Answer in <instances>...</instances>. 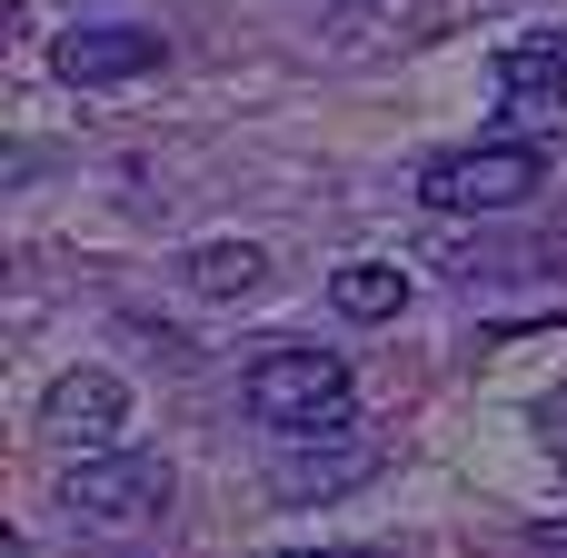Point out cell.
<instances>
[{
  "label": "cell",
  "instance_id": "obj_1",
  "mask_svg": "<svg viewBox=\"0 0 567 558\" xmlns=\"http://www.w3.org/2000/svg\"><path fill=\"white\" fill-rule=\"evenodd\" d=\"M169 459L159 449H140V439H110V449H70V469H60V509L80 519V529H150V519H169Z\"/></svg>",
  "mask_w": 567,
  "mask_h": 558
},
{
  "label": "cell",
  "instance_id": "obj_2",
  "mask_svg": "<svg viewBox=\"0 0 567 558\" xmlns=\"http://www.w3.org/2000/svg\"><path fill=\"white\" fill-rule=\"evenodd\" d=\"M349 359H329V349H259L249 369H239V409L259 419V429H279V439H309V429H339L349 419Z\"/></svg>",
  "mask_w": 567,
  "mask_h": 558
},
{
  "label": "cell",
  "instance_id": "obj_3",
  "mask_svg": "<svg viewBox=\"0 0 567 558\" xmlns=\"http://www.w3.org/2000/svg\"><path fill=\"white\" fill-rule=\"evenodd\" d=\"M538 180H548V150L538 140H478V150H439L419 170V200L449 210V220H488V210L538 200Z\"/></svg>",
  "mask_w": 567,
  "mask_h": 558
},
{
  "label": "cell",
  "instance_id": "obj_4",
  "mask_svg": "<svg viewBox=\"0 0 567 558\" xmlns=\"http://www.w3.org/2000/svg\"><path fill=\"white\" fill-rule=\"evenodd\" d=\"M498 100H508L518 140H567V30L498 40Z\"/></svg>",
  "mask_w": 567,
  "mask_h": 558
},
{
  "label": "cell",
  "instance_id": "obj_5",
  "mask_svg": "<svg viewBox=\"0 0 567 558\" xmlns=\"http://www.w3.org/2000/svg\"><path fill=\"white\" fill-rule=\"evenodd\" d=\"M169 60V40L150 30V20H80V30H60V50H50V70L70 80V90H110V80H150Z\"/></svg>",
  "mask_w": 567,
  "mask_h": 558
},
{
  "label": "cell",
  "instance_id": "obj_6",
  "mask_svg": "<svg viewBox=\"0 0 567 558\" xmlns=\"http://www.w3.org/2000/svg\"><path fill=\"white\" fill-rule=\"evenodd\" d=\"M130 429V389L110 379V369H60L50 389H40V439H60V449H110Z\"/></svg>",
  "mask_w": 567,
  "mask_h": 558
},
{
  "label": "cell",
  "instance_id": "obj_7",
  "mask_svg": "<svg viewBox=\"0 0 567 558\" xmlns=\"http://www.w3.org/2000/svg\"><path fill=\"white\" fill-rule=\"evenodd\" d=\"M329 439H339V449H289V459H279V489H289V499H329V489H349V479L379 469V439H359L349 419H339Z\"/></svg>",
  "mask_w": 567,
  "mask_h": 558
},
{
  "label": "cell",
  "instance_id": "obj_8",
  "mask_svg": "<svg viewBox=\"0 0 567 558\" xmlns=\"http://www.w3.org/2000/svg\"><path fill=\"white\" fill-rule=\"evenodd\" d=\"M179 280H189L199 300H259V290H269V250H259V240H199V250L179 260Z\"/></svg>",
  "mask_w": 567,
  "mask_h": 558
},
{
  "label": "cell",
  "instance_id": "obj_9",
  "mask_svg": "<svg viewBox=\"0 0 567 558\" xmlns=\"http://www.w3.org/2000/svg\"><path fill=\"white\" fill-rule=\"evenodd\" d=\"M329 310H339V319H359V329L399 319V310H409V270H399V260H349V270L329 280Z\"/></svg>",
  "mask_w": 567,
  "mask_h": 558
},
{
  "label": "cell",
  "instance_id": "obj_10",
  "mask_svg": "<svg viewBox=\"0 0 567 558\" xmlns=\"http://www.w3.org/2000/svg\"><path fill=\"white\" fill-rule=\"evenodd\" d=\"M538 439H548V449H567V399H548V409H538Z\"/></svg>",
  "mask_w": 567,
  "mask_h": 558
},
{
  "label": "cell",
  "instance_id": "obj_11",
  "mask_svg": "<svg viewBox=\"0 0 567 558\" xmlns=\"http://www.w3.org/2000/svg\"><path fill=\"white\" fill-rule=\"evenodd\" d=\"M279 558H389V549H279Z\"/></svg>",
  "mask_w": 567,
  "mask_h": 558
}]
</instances>
